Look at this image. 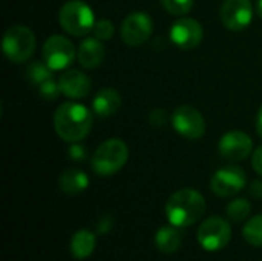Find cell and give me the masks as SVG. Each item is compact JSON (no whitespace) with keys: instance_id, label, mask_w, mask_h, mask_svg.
I'll use <instances>...</instances> for the list:
<instances>
[{"instance_id":"6da1fadb","label":"cell","mask_w":262,"mask_h":261,"mask_svg":"<svg viewBox=\"0 0 262 261\" xmlns=\"http://www.w3.org/2000/svg\"><path fill=\"white\" fill-rule=\"evenodd\" d=\"M94 125L92 112L81 103L64 102L54 114V129L68 143H78L88 137Z\"/></svg>"},{"instance_id":"7a4b0ae2","label":"cell","mask_w":262,"mask_h":261,"mask_svg":"<svg viewBox=\"0 0 262 261\" xmlns=\"http://www.w3.org/2000/svg\"><path fill=\"white\" fill-rule=\"evenodd\" d=\"M206 212V198L192 188H184L173 192L166 203V217L169 223L178 228L195 225Z\"/></svg>"},{"instance_id":"3957f363","label":"cell","mask_w":262,"mask_h":261,"mask_svg":"<svg viewBox=\"0 0 262 261\" xmlns=\"http://www.w3.org/2000/svg\"><path fill=\"white\" fill-rule=\"evenodd\" d=\"M129 158L127 145L120 138H109L103 142L92 155V171L100 177H109L124 168Z\"/></svg>"},{"instance_id":"277c9868","label":"cell","mask_w":262,"mask_h":261,"mask_svg":"<svg viewBox=\"0 0 262 261\" xmlns=\"http://www.w3.org/2000/svg\"><path fill=\"white\" fill-rule=\"evenodd\" d=\"M58 22L68 34L84 37L94 29L95 15L91 6L83 0H71L61 6L58 12Z\"/></svg>"},{"instance_id":"5b68a950","label":"cell","mask_w":262,"mask_h":261,"mask_svg":"<svg viewBox=\"0 0 262 261\" xmlns=\"http://www.w3.org/2000/svg\"><path fill=\"white\" fill-rule=\"evenodd\" d=\"M5 57L12 63L28 62L35 51V35L25 25H14L6 29L2 40Z\"/></svg>"},{"instance_id":"8992f818","label":"cell","mask_w":262,"mask_h":261,"mask_svg":"<svg viewBox=\"0 0 262 261\" xmlns=\"http://www.w3.org/2000/svg\"><path fill=\"white\" fill-rule=\"evenodd\" d=\"M200 246L207 252L224 249L232 240L230 223L221 217H209L201 223L196 234Z\"/></svg>"},{"instance_id":"52a82bcc","label":"cell","mask_w":262,"mask_h":261,"mask_svg":"<svg viewBox=\"0 0 262 261\" xmlns=\"http://www.w3.org/2000/svg\"><path fill=\"white\" fill-rule=\"evenodd\" d=\"M41 54H43V62L52 71H63L71 66V63L77 55V51L69 38L60 34H54L46 38Z\"/></svg>"},{"instance_id":"ba28073f","label":"cell","mask_w":262,"mask_h":261,"mask_svg":"<svg viewBox=\"0 0 262 261\" xmlns=\"http://www.w3.org/2000/svg\"><path fill=\"white\" fill-rule=\"evenodd\" d=\"M246 185H247L246 171L235 165H229L218 169L210 180L212 192L223 198L236 195L246 188Z\"/></svg>"},{"instance_id":"9c48e42d","label":"cell","mask_w":262,"mask_h":261,"mask_svg":"<svg viewBox=\"0 0 262 261\" xmlns=\"http://www.w3.org/2000/svg\"><path fill=\"white\" fill-rule=\"evenodd\" d=\"M172 126L187 140H200L206 134V120L203 114L189 105L178 106L172 114Z\"/></svg>"},{"instance_id":"30bf717a","label":"cell","mask_w":262,"mask_h":261,"mask_svg":"<svg viewBox=\"0 0 262 261\" xmlns=\"http://www.w3.org/2000/svg\"><path fill=\"white\" fill-rule=\"evenodd\" d=\"M154 31V22L149 14L143 11L130 12L121 23V38L129 46L144 45Z\"/></svg>"},{"instance_id":"8fae6325","label":"cell","mask_w":262,"mask_h":261,"mask_svg":"<svg viewBox=\"0 0 262 261\" xmlns=\"http://www.w3.org/2000/svg\"><path fill=\"white\" fill-rule=\"evenodd\" d=\"M220 17L229 31H243L252 23L253 5L250 0H224Z\"/></svg>"},{"instance_id":"7c38bea8","label":"cell","mask_w":262,"mask_h":261,"mask_svg":"<svg viewBox=\"0 0 262 261\" xmlns=\"http://www.w3.org/2000/svg\"><path fill=\"white\" fill-rule=\"evenodd\" d=\"M170 40L181 49H193L196 48L204 37V29L201 23L192 17H183L173 22L169 31Z\"/></svg>"},{"instance_id":"4fadbf2b","label":"cell","mask_w":262,"mask_h":261,"mask_svg":"<svg viewBox=\"0 0 262 261\" xmlns=\"http://www.w3.org/2000/svg\"><path fill=\"white\" fill-rule=\"evenodd\" d=\"M253 140L243 131L226 132L218 142V151L221 157L229 162H241L252 154Z\"/></svg>"},{"instance_id":"5bb4252c","label":"cell","mask_w":262,"mask_h":261,"mask_svg":"<svg viewBox=\"0 0 262 261\" xmlns=\"http://www.w3.org/2000/svg\"><path fill=\"white\" fill-rule=\"evenodd\" d=\"M58 85H60V91L63 95H66L68 98H84L92 88V82L91 78L78 71V69H69L66 72H63L58 78Z\"/></svg>"},{"instance_id":"9a60e30c","label":"cell","mask_w":262,"mask_h":261,"mask_svg":"<svg viewBox=\"0 0 262 261\" xmlns=\"http://www.w3.org/2000/svg\"><path fill=\"white\" fill-rule=\"evenodd\" d=\"M104 46L103 42L97 37H86L77 51V58L80 65L86 69H95L98 68L104 60Z\"/></svg>"},{"instance_id":"2e32d148","label":"cell","mask_w":262,"mask_h":261,"mask_svg":"<svg viewBox=\"0 0 262 261\" xmlns=\"http://www.w3.org/2000/svg\"><path fill=\"white\" fill-rule=\"evenodd\" d=\"M121 95L114 88H103L92 100V109L98 117H111L121 108Z\"/></svg>"},{"instance_id":"e0dca14e","label":"cell","mask_w":262,"mask_h":261,"mask_svg":"<svg viewBox=\"0 0 262 261\" xmlns=\"http://www.w3.org/2000/svg\"><path fill=\"white\" fill-rule=\"evenodd\" d=\"M183 228H178L172 223L161 226L155 234V246L160 252L166 255L175 254L183 243Z\"/></svg>"},{"instance_id":"ac0fdd59","label":"cell","mask_w":262,"mask_h":261,"mask_svg":"<svg viewBox=\"0 0 262 261\" xmlns=\"http://www.w3.org/2000/svg\"><path fill=\"white\" fill-rule=\"evenodd\" d=\"M95 246H97L95 234L88 229H80L72 235L71 243H69V251L74 258L86 260L94 254Z\"/></svg>"},{"instance_id":"d6986e66","label":"cell","mask_w":262,"mask_h":261,"mask_svg":"<svg viewBox=\"0 0 262 261\" xmlns=\"http://www.w3.org/2000/svg\"><path fill=\"white\" fill-rule=\"evenodd\" d=\"M89 186V177L80 169H68L58 177V188L66 195L81 194Z\"/></svg>"},{"instance_id":"ffe728a7","label":"cell","mask_w":262,"mask_h":261,"mask_svg":"<svg viewBox=\"0 0 262 261\" xmlns=\"http://www.w3.org/2000/svg\"><path fill=\"white\" fill-rule=\"evenodd\" d=\"M243 237L249 245L262 248V214L247 220L243 229Z\"/></svg>"},{"instance_id":"44dd1931","label":"cell","mask_w":262,"mask_h":261,"mask_svg":"<svg viewBox=\"0 0 262 261\" xmlns=\"http://www.w3.org/2000/svg\"><path fill=\"white\" fill-rule=\"evenodd\" d=\"M51 72L52 69L45 62H32L26 66V78L35 86H40L43 82L52 78Z\"/></svg>"},{"instance_id":"7402d4cb","label":"cell","mask_w":262,"mask_h":261,"mask_svg":"<svg viewBox=\"0 0 262 261\" xmlns=\"http://www.w3.org/2000/svg\"><path fill=\"white\" fill-rule=\"evenodd\" d=\"M250 212H252V205L246 198H235L233 202L227 205V209H226L227 217L235 223L244 222L250 215Z\"/></svg>"},{"instance_id":"603a6c76","label":"cell","mask_w":262,"mask_h":261,"mask_svg":"<svg viewBox=\"0 0 262 261\" xmlns=\"http://www.w3.org/2000/svg\"><path fill=\"white\" fill-rule=\"evenodd\" d=\"M163 8L172 15H186L192 11L195 0H160Z\"/></svg>"},{"instance_id":"cb8c5ba5","label":"cell","mask_w":262,"mask_h":261,"mask_svg":"<svg viewBox=\"0 0 262 261\" xmlns=\"http://www.w3.org/2000/svg\"><path fill=\"white\" fill-rule=\"evenodd\" d=\"M92 32H94V37H97L101 42H106V40L112 38V35L115 32V28H114V23L111 20L101 18V20L95 22Z\"/></svg>"},{"instance_id":"d4e9b609","label":"cell","mask_w":262,"mask_h":261,"mask_svg":"<svg viewBox=\"0 0 262 261\" xmlns=\"http://www.w3.org/2000/svg\"><path fill=\"white\" fill-rule=\"evenodd\" d=\"M38 92H40V95H41L45 100H49V102L55 100V98L61 94L60 85H58V82H55L54 78H49V80L43 82V83L38 86Z\"/></svg>"},{"instance_id":"484cf974","label":"cell","mask_w":262,"mask_h":261,"mask_svg":"<svg viewBox=\"0 0 262 261\" xmlns=\"http://www.w3.org/2000/svg\"><path fill=\"white\" fill-rule=\"evenodd\" d=\"M68 155H69V158L74 160V162H83V160H86V157H88V151H86V148H84L83 145L72 143L71 148L68 149Z\"/></svg>"},{"instance_id":"4316f807","label":"cell","mask_w":262,"mask_h":261,"mask_svg":"<svg viewBox=\"0 0 262 261\" xmlns=\"http://www.w3.org/2000/svg\"><path fill=\"white\" fill-rule=\"evenodd\" d=\"M166 120H167L166 111H163V109H155V111H152L150 115H149V122H150L154 126H163V125L166 123Z\"/></svg>"},{"instance_id":"83f0119b","label":"cell","mask_w":262,"mask_h":261,"mask_svg":"<svg viewBox=\"0 0 262 261\" xmlns=\"http://www.w3.org/2000/svg\"><path fill=\"white\" fill-rule=\"evenodd\" d=\"M112 226H114L112 217L106 215V217H103L101 220H98V223H97V231H98L100 234H107V232L112 229Z\"/></svg>"},{"instance_id":"f1b7e54d","label":"cell","mask_w":262,"mask_h":261,"mask_svg":"<svg viewBox=\"0 0 262 261\" xmlns=\"http://www.w3.org/2000/svg\"><path fill=\"white\" fill-rule=\"evenodd\" d=\"M252 166H253L255 172L259 174L262 177V146H259L258 149H255L253 157H252Z\"/></svg>"},{"instance_id":"f546056e","label":"cell","mask_w":262,"mask_h":261,"mask_svg":"<svg viewBox=\"0 0 262 261\" xmlns=\"http://www.w3.org/2000/svg\"><path fill=\"white\" fill-rule=\"evenodd\" d=\"M250 195L255 197V198H262V182L259 180H255L252 185H250Z\"/></svg>"},{"instance_id":"4dcf8cb0","label":"cell","mask_w":262,"mask_h":261,"mask_svg":"<svg viewBox=\"0 0 262 261\" xmlns=\"http://www.w3.org/2000/svg\"><path fill=\"white\" fill-rule=\"evenodd\" d=\"M256 132L259 134V137L262 138V105L256 114Z\"/></svg>"},{"instance_id":"1f68e13d","label":"cell","mask_w":262,"mask_h":261,"mask_svg":"<svg viewBox=\"0 0 262 261\" xmlns=\"http://www.w3.org/2000/svg\"><path fill=\"white\" fill-rule=\"evenodd\" d=\"M256 9H258V15L262 18V0H258V6H256Z\"/></svg>"}]
</instances>
